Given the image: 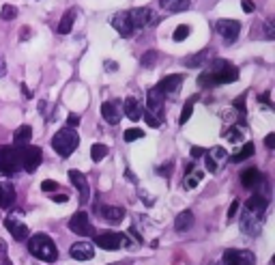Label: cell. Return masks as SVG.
I'll return each mask as SVG.
<instances>
[{"label": "cell", "instance_id": "48", "mask_svg": "<svg viewBox=\"0 0 275 265\" xmlns=\"http://www.w3.org/2000/svg\"><path fill=\"white\" fill-rule=\"evenodd\" d=\"M265 145H267V149H273L275 147V134H269L265 138Z\"/></svg>", "mask_w": 275, "mask_h": 265}, {"label": "cell", "instance_id": "7", "mask_svg": "<svg viewBox=\"0 0 275 265\" xmlns=\"http://www.w3.org/2000/svg\"><path fill=\"white\" fill-rule=\"evenodd\" d=\"M19 160H17V151H15V147H6L2 145L0 147V173L2 175H15L19 171Z\"/></svg>", "mask_w": 275, "mask_h": 265}, {"label": "cell", "instance_id": "46", "mask_svg": "<svg viewBox=\"0 0 275 265\" xmlns=\"http://www.w3.org/2000/svg\"><path fill=\"white\" fill-rule=\"evenodd\" d=\"M241 4H243L245 13H254V11H256V6H254V2H252V0H243V2H241Z\"/></svg>", "mask_w": 275, "mask_h": 265}, {"label": "cell", "instance_id": "26", "mask_svg": "<svg viewBox=\"0 0 275 265\" xmlns=\"http://www.w3.org/2000/svg\"><path fill=\"white\" fill-rule=\"evenodd\" d=\"M32 138V127L30 125H22V127H17V132L13 134V142H15V147H24V145H28Z\"/></svg>", "mask_w": 275, "mask_h": 265}, {"label": "cell", "instance_id": "10", "mask_svg": "<svg viewBox=\"0 0 275 265\" xmlns=\"http://www.w3.org/2000/svg\"><path fill=\"white\" fill-rule=\"evenodd\" d=\"M69 229L75 233V235H93L95 229H93V224H90V220H88V213L86 211H75L73 216H71L69 220Z\"/></svg>", "mask_w": 275, "mask_h": 265}, {"label": "cell", "instance_id": "28", "mask_svg": "<svg viewBox=\"0 0 275 265\" xmlns=\"http://www.w3.org/2000/svg\"><path fill=\"white\" fill-rule=\"evenodd\" d=\"M198 101V95H194V97H189V101L183 106V112H181V116H179V123L181 125H185V123L189 121V116L194 114V103Z\"/></svg>", "mask_w": 275, "mask_h": 265}, {"label": "cell", "instance_id": "32", "mask_svg": "<svg viewBox=\"0 0 275 265\" xmlns=\"http://www.w3.org/2000/svg\"><path fill=\"white\" fill-rule=\"evenodd\" d=\"M247 207H252V209H260V211H265L267 209V205H269V200H267L265 196H260V194H254V196L245 203Z\"/></svg>", "mask_w": 275, "mask_h": 265}, {"label": "cell", "instance_id": "19", "mask_svg": "<svg viewBox=\"0 0 275 265\" xmlns=\"http://www.w3.org/2000/svg\"><path fill=\"white\" fill-rule=\"evenodd\" d=\"M101 116L110 123V125H116V123L121 121V106H119V101H114V99L103 101L101 103Z\"/></svg>", "mask_w": 275, "mask_h": 265}, {"label": "cell", "instance_id": "50", "mask_svg": "<svg viewBox=\"0 0 275 265\" xmlns=\"http://www.w3.org/2000/svg\"><path fill=\"white\" fill-rule=\"evenodd\" d=\"M192 155H194V158H200V155H205V149H202V147H194L192 149Z\"/></svg>", "mask_w": 275, "mask_h": 265}, {"label": "cell", "instance_id": "9", "mask_svg": "<svg viewBox=\"0 0 275 265\" xmlns=\"http://www.w3.org/2000/svg\"><path fill=\"white\" fill-rule=\"evenodd\" d=\"M19 216H22V213H11V216L4 220V226H6V231L17 239V242H26V239L30 237V229L22 222V218H19Z\"/></svg>", "mask_w": 275, "mask_h": 265}, {"label": "cell", "instance_id": "40", "mask_svg": "<svg viewBox=\"0 0 275 265\" xmlns=\"http://www.w3.org/2000/svg\"><path fill=\"white\" fill-rule=\"evenodd\" d=\"M142 116H144V121H146V123H148V125H150V127H159V125H161L159 116H155L153 112H146V114H142Z\"/></svg>", "mask_w": 275, "mask_h": 265}, {"label": "cell", "instance_id": "12", "mask_svg": "<svg viewBox=\"0 0 275 265\" xmlns=\"http://www.w3.org/2000/svg\"><path fill=\"white\" fill-rule=\"evenodd\" d=\"M69 179H71V183L75 185L77 194H80V203L86 205L88 200H90V187H88L86 175L80 173V171H69Z\"/></svg>", "mask_w": 275, "mask_h": 265}, {"label": "cell", "instance_id": "1", "mask_svg": "<svg viewBox=\"0 0 275 265\" xmlns=\"http://www.w3.org/2000/svg\"><path fill=\"white\" fill-rule=\"evenodd\" d=\"M237 78H239V69L230 61H213L211 67L200 74L198 87L211 88V87H217V84H230Z\"/></svg>", "mask_w": 275, "mask_h": 265}, {"label": "cell", "instance_id": "33", "mask_svg": "<svg viewBox=\"0 0 275 265\" xmlns=\"http://www.w3.org/2000/svg\"><path fill=\"white\" fill-rule=\"evenodd\" d=\"M106 155H108V147L101 145V142H97V145H93V149H90V158H93V162H101Z\"/></svg>", "mask_w": 275, "mask_h": 265}, {"label": "cell", "instance_id": "21", "mask_svg": "<svg viewBox=\"0 0 275 265\" xmlns=\"http://www.w3.org/2000/svg\"><path fill=\"white\" fill-rule=\"evenodd\" d=\"M123 112H125L132 121H140L142 119V103L138 101V97H127L125 101H123Z\"/></svg>", "mask_w": 275, "mask_h": 265}, {"label": "cell", "instance_id": "17", "mask_svg": "<svg viewBox=\"0 0 275 265\" xmlns=\"http://www.w3.org/2000/svg\"><path fill=\"white\" fill-rule=\"evenodd\" d=\"M181 84H183V74H172V76H166L159 84H155V87L159 88L166 97H172V95L179 93Z\"/></svg>", "mask_w": 275, "mask_h": 265}, {"label": "cell", "instance_id": "39", "mask_svg": "<svg viewBox=\"0 0 275 265\" xmlns=\"http://www.w3.org/2000/svg\"><path fill=\"white\" fill-rule=\"evenodd\" d=\"M0 265H13L9 255H6V244L0 239Z\"/></svg>", "mask_w": 275, "mask_h": 265}, {"label": "cell", "instance_id": "23", "mask_svg": "<svg viewBox=\"0 0 275 265\" xmlns=\"http://www.w3.org/2000/svg\"><path fill=\"white\" fill-rule=\"evenodd\" d=\"M192 224H194V213L189 211V209L181 211L179 216H176V220H174V229L179 231V233L189 231V229H192Z\"/></svg>", "mask_w": 275, "mask_h": 265}, {"label": "cell", "instance_id": "37", "mask_svg": "<svg viewBox=\"0 0 275 265\" xmlns=\"http://www.w3.org/2000/svg\"><path fill=\"white\" fill-rule=\"evenodd\" d=\"M189 32H192V28H189L187 24L176 26V30H174V41H183V39H187V37H189Z\"/></svg>", "mask_w": 275, "mask_h": 265}, {"label": "cell", "instance_id": "4", "mask_svg": "<svg viewBox=\"0 0 275 265\" xmlns=\"http://www.w3.org/2000/svg\"><path fill=\"white\" fill-rule=\"evenodd\" d=\"M17 151V160H19V166H24L26 173H35L43 162V151L39 147H32V145H24V147H15Z\"/></svg>", "mask_w": 275, "mask_h": 265}, {"label": "cell", "instance_id": "6", "mask_svg": "<svg viewBox=\"0 0 275 265\" xmlns=\"http://www.w3.org/2000/svg\"><path fill=\"white\" fill-rule=\"evenodd\" d=\"M127 15H129V22H132L134 30H142V28H146V26L157 24L155 11L148 9V6H138V9H129Z\"/></svg>", "mask_w": 275, "mask_h": 265}, {"label": "cell", "instance_id": "29", "mask_svg": "<svg viewBox=\"0 0 275 265\" xmlns=\"http://www.w3.org/2000/svg\"><path fill=\"white\" fill-rule=\"evenodd\" d=\"M202 177H205V171H196L194 175H189V173H187L185 181H183V187H185V190H194V187L202 181Z\"/></svg>", "mask_w": 275, "mask_h": 265}, {"label": "cell", "instance_id": "44", "mask_svg": "<svg viewBox=\"0 0 275 265\" xmlns=\"http://www.w3.org/2000/svg\"><path fill=\"white\" fill-rule=\"evenodd\" d=\"M265 37H267V39H273V37H275V32H273V22H267V24H265Z\"/></svg>", "mask_w": 275, "mask_h": 265}, {"label": "cell", "instance_id": "45", "mask_svg": "<svg viewBox=\"0 0 275 265\" xmlns=\"http://www.w3.org/2000/svg\"><path fill=\"white\" fill-rule=\"evenodd\" d=\"M170 171H172V164H163L161 168H157V175H163V177H168Z\"/></svg>", "mask_w": 275, "mask_h": 265}, {"label": "cell", "instance_id": "15", "mask_svg": "<svg viewBox=\"0 0 275 265\" xmlns=\"http://www.w3.org/2000/svg\"><path fill=\"white\" fill-rule=\"evenodd\" d=\"M226 160V149L224 147H211L208 151H205V164L208 173H217L219 164Z\"/></svg>", "mask_w": 275, "mask_h": 265}, {"label": "cell", "instance_id": "38", "mask_svg": "<svg viewBox=\"0 0 275 265\" xmlns=\"http://www.w3.org/2000/svg\"><path fill=\"white\" fill-rule=\"evenodd\" d=\"M138 138H144V132L140 127H132V129H127V132H125V140L127 142H134Z\"/></svg>", "mask_w": 275, "mask_h": 265}, {"label": "cell", "instance_id": "27", "mask_svg": "<svg viewBox=\"0 0 275 265\" xmlns=\"http://www.w3.org/2000/svg\"><path fill=\"white\" fill-rule=\"evenodd\" d=\"M73 22H75V11L71 9V11H67L63 15L61 24H58V32H61V35H69L71 28H73Z\"/></svg>", "mask_w": 275, "mask_h": 265}, {"label": "cell", "instance_id": "3", "mask_svg": "<svg viewBox=\"0 0 275 265\" xmlns=\"http://www.w3.org/2000/svg\"><path fill=\"white\" fill-rule=\"evenodd\" d=\"M77 145H80V136H77L75 129L69 127V125L58 129L54 134V138H52V147H54V151L61 155V158H69V155L77 149Z\"/></svg>", "mask_w": 275, "mask_h": 265}, {"label": "cell", "instance_id": "31", "mask_svg": "<svg viewBox=\"0 0 275 265\" xmlns=\"http://www.w3.org/2000/svg\"><path fill=\"white\" fill-rule=\"evenodd\" d=\"M252 155H254V142H245L243 149H241V151L232 158V162H234V164H239V162H245L247 158H252Z\"/></svg>", "mask_w": 275, "mask_h": 265}, {"label": "cell", "instance_id": "2", "mask_svg": "<svg viewBox=\"0 0 275 265\" xmlns=\"http://www.w3.org/2000/svg\"><path fill=\"white\" fill-rule=\"evenodd\" d=\"M28 252L35 259L45 261V263H54L58 259L56 244L52 242V237L45 235V233H35V235L28 237Z\"/></svg>", "mask_w": 275, "mask_h": 265}, {"label": "cell", "instance_id": "16", "mask_svg": "<svg viewBox=\"0 0 275 265\" xmlns=\"http://www.w3.org/2000/svg\"><path fill=\"white\" fill-rule=\"evenodd\" d=\"M69 255L73 257L75 261H90V259L95 257V248H93V244H90V242L82 239V242H75L73 246H71Z\"/></svg>", "mask_w": 275, "mask_h": 265}, {"label": "cell", "instance_id": "20", "mask_svg": "<svg viewBox=\"0 0 275 265\" xmlns=\"http://www.w3.org/2000/svg\"><path fill=\"white\" fill-rule=\"evenodd\" d=\"M99 213L112 224H121L123 220H125V209L116 207V205H103V207H99Z\"/></svg>", "mask_w": 275, "mask_h": 265}, {"label": "cell", "instance_id": "5", "mask_svg": "<svg viewBox=\"0 0 275 265\" xmlns=\"http://www.w3.org/2000/svg\"><path fill=\"white\" fill-rule=\"evenodd\" d=\"M263 213L260 209H252V207H243L241 211V231L247 233L250 237H256L260 229H263Z\"/></svg>", "mask_w": 275, "mask_h": 265}, {"label": "cell", "instance_id": "24", "mask_svg": "<svg viewBox=\"0 0 275 265\" xmlns=\"http://www.w3.org/2000/svg\"><path fill=\"white\" fill-rule=\"evenodd\" d=\"M161 9H166L170 13H181V11H187L189 9V0H159Z\"/></svg>", "mask_w": 275, "mask_h": 265}, {"label": "cell", "instance_id": "8", "mask_svg": "<svg viewBox=\"0 0 275 265\" xmlns=\"http://www.w3.org/2000/svg\"><path fill=\"white\" fill-rule=\"evenodd\" d=\"M95 244L103 250H119L121 246L127 244V239L125 235H121L116 231H99V233H95Z\"/></svg>", "mask_w": 275, "mask_h": 265}, {"label": "cell", "instance_id": "51", "mask_svg": "<svg viewBox=\"0 0 275 265\" xmlns=\"http://www.w3.org/2000/svg\"><path fill=\"white\" fill-rule=\"evenodd\" d=\"M106 69H108V71H116L119 67H116V63H114V61H106Z\"/></svg>", "mask_w": 275, "mask_h": 265}, {"label": "cell", "instance_id": "13", "mask_svg": "<svg viewBox=\"0 0 275 265\" xmlns=\"http://www.w3.org/2000/svg\"><path fill=\"white\" fill-rule=\"evenodd\" d=\"M166 99H168V97L163 95L157 87L148 88V93H146V106H148V112H153L155 116H159V114L163 112V106H166Z\"/></svg>", "mask_w": 275, "mask_h": 265}, {"label": "cell", "instance_id": "30", "mask_svg": "<svg viewBox=\"0 0 275 265\" xmlns=\"http://www.w3.org/2000/svg\"><path fill=\"white\" fill-rule=\"evenodd\" d=\"M224 136H226V140H228V142H232V145H237V142H241V140H243L245 132H243V127L234 125V127H230V129H228V132H226Z\"/></svg>", "mask_w": 275, "mask_h": 265}, {"label": "cell", "instance_id": "43", "mask_svg": "<svg viewBox=\"0 0 275 265\" xmlns=\"http://www.w3.org/2000/svg\"><path fill=\"white\" fill-rule=\"evenodd\" d=\"M239 207H241V200H232V205H230V209H228V218H234L237 216V211H239Z\"/></svg>", "mask_w": 275, "mask_h": 265}, {"label": "cell", "instance_id": "47", "mask_svg": "<svg viewBox=\"0 0 275 265\" xmlns=\"http://www.w3.org/2000/svg\"><path fill=\"white\" fill-rule=\"evenodd\" d=\"M77 123H80V116H77V114H69V119H67V125H69V127H75Z\"/></svg>", "mask_w": 275, "mask_h": 265}, {"label": "cell", "instance_id": "18", "mask_svg": "<svg viewBox=\"0 0 275 265\" xmlns=\"http://www.w3.org/2000/svg\"><path fill=\"white\" fill-rule=\"evenodd\" d=\"M112 26L116 28V32H119L121 37H132L134 35V26L132 22H129V15H127V11H121V13H116V15L112 17Z\"/></svg>", "mask_w": 275, "mask_h": 265}, {"label": "cell", "instance_id": "11", "mask_svg": "<svg viewBox=\"0 0 275 265\" xmlns=\"http://www.w3.org/2000/svg\"><path fill=\"white\" fill-rule=\"evenodd\" d=\"M224 265H254V252L250 250H237V248H228L224 250Z\"/></svg>", "mask_w": 275, "mask_h": 265}, {"label": "cell", "instance_id": "22", "mask_svg": "<svg viewBox=\"0 0 275 265\" xmlns=\"http://www.w3.org/2000/svg\"><path fill=\"white\" fill-rule=\"evenodd\" d=\"M15 203V185L13 183H0V209H9Z\"/></svg>", "mask_w": 275, "mask_h": 265}, {"label": "cell", "instance_id": "53", "mask_svg": "<svg viewBox=\"0 0 275 265\" xmlns=\"http://www.w3.org/2000/svg\"><path fill=\"white\" fill-rule=\"evenodd\" d=\"M213 265H215V263H213Z\"/></svg>", "mask_w": 275, "mask_h": 265}, {"label": "cell", "instance_id": "36", "mask_svg": "<svg viewBox=\"0 0 275 265\" xmlns=\"http://www.w3.org/2000/svg\"><path fill=\"white\" fill-rule=\"evenodd\" d=\"M157 58H159V54H157L155 50H148L146 54L142 56V61H140V63H142V67H153V65L157 63Z\"/></svg>", "mask_w": 275, "mask_h": 265}, {"label": "cell", "instance_id": "14", "mask_svg": "<svg viewBox=\"0 0 275 265\" xmlns=\"http://www.w3.org/2000/svg\"><path fill=\"white\" fill-rule=\"evenodd\" d=\"M215 28H217V32L226 39V41H234L241 32V24L237 19H217V22H215Z\"/></svg>", "mask_w": 275, "mask_h": 265}, {"label": "cell", "instance_id": "52", "mask_svg": "<svg viewBox=\"0 0 275 265\" xmlns=\"http://www.w3.org/2000/svg\"><path fill=\"white\" fill-rule=\"evenodd\" d=\"M22 90H24V95H26V99H30V97H32V95H30V90H28V88H26V84H22Z\"/></svg>", "mask_w": 275, "mask_h": 265}, {"label": "cell", "instance_id": "42", "mask_svg": "<svg viewBox=\"0 0 275 265\" xmlns=\"http://www.w3.org/2000/svg\"><path fill=\"white\" fill-rule=\"evenodd\" d=\"M234 108L241 112V116L247 114V108H245V97H241V99H234Z\"/></svg>", "mask_w": 275, "mask_h": 265}, {"label": "cell", "instance_id": "41", "mask_svg": "<svg viewBox=\"0 0 275 265\" xmlns=\"http://www.w3.org/2000/svg\"><path fill=\"white\" fill-rule=\"evenodd\" d=\"M41 190L43 192H56L58 190V183H56L54 179H45L43 183H41Z\"/></svg>", "mask_w": 275, "mask_h": 265}, {"label": "cell", "instance_id": "35", "mask_svg": "<svg viewBox=\"0 0 275 265\" xmlns=\"http://www.w3.org/2000/svg\"><path fill=\"white\" fill-rule=\"evenodd\" d=\"M206 56H208V50H202L200 54L189 56L185 65H187V67H198V65H202V61H206Z\"/></svg>", "mask_w": 275, "mask_h": 265}, {"label": "cell", "instance_id": "49", "mask_svg": "<svg viewBox=\"0 0 275 265\" xmlns=\"http://www.w3.org/2000/svg\"><path fill=\"white\" fill-rule=\"evenodd\" d=\"M52 200H54V203H67L69 196H65V194H58V196H52Z\"/></svg>", "mask_w": 275, "mask_h": 265}, {"label": "cell", "instance_id": "34", "mask_svg": "<svg viewBox=\"0 0 275 265\" xmlns=\"http://www.w3.org/2000/svg\"><path fill=\"white\" fill-rule=\"evenodd\" d=\"M0 17L4 19V22H11V19H15L17 17V9L13 4H4L2 6V11H0Z\"/></svg>", "mask_w": 275, "mask_h": 265}, {"label": "cell", "instance_id": "25", "mask_svg": "<svg viewBox=\"0 0 275 265\" xmlns=\"http://www.w3.org/2000/svg\"><path fill=\"white\" fill-rule=\"evenodd\" d=\"M260 179H263V175L258 173V168H247V171L241 173V183L245 187H254L260 183Z\"/></svg>", "mask_w": 275, "mask_h": 265}]
</instances>
